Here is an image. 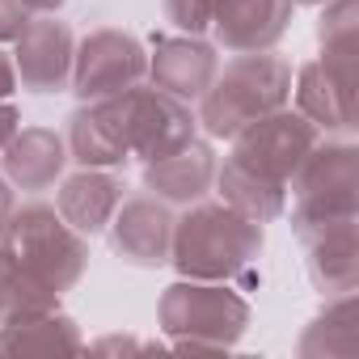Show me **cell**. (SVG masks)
<instances>
[{
	"instance_id": "obj_1",
	"label": "cell",
	"mask_w": 359,
	"mask_h": 359,
	"mask_svg": "<svg viewBox=\"0 0 359 359\" xmlns=\"http://www.w3.org/2000/svg\"><path fill=\"white\" fill-rule=\"evenodd\" d=\"M262 254V224L233 212L229 203H199L173 224L169 262L182 271V279L224 283L254 266Z\"/></svg>"
},
{
	"instance_id": "obj_2",
	"label": "cell",
	"mask_w": 359,
	"mask_h": 359,
	"mask_svg": "<svg viewBox=\"0 0 359 359\" xmlns=\"http://www.w3.org/2000/svg\"><path fill=\"white\" fill-rule=\"evenodd\" d=\"M199 123L212 135H237L250 123L283 110L292 102V64L275 51H250L224 64L212 81V89L199 97Z\"/></svg>"
},
{
	"instance_id": "obj_3",
	"label": "cell",
	"mask_w": 359,
	"mask_h": 359,
	"mask_svg": "<svg viewBox=\"0 0 359 359\" xmlns=\"http://www.w3.org/2000/svg\"><path fill=\"white\" fill-rule=\"evenodd\" d=\"M0 254H5L26 279L43 283L47 292H68L89 262L85 237L47 203L13 208V216L0 229Z\"/></svg>"
},
{
	"instance_id": "obj_4",
	"label": "cell",
	"mask_w": 359,
	"mask_h": 359,
	"mask_svg": "<svg viewBox=\"0 0 359 359\" xmlns=\"http://www.w3.org/2000/svg\"><path fill=\"white\" fill-rule=\"evenodd\" d=\"M250 321V304L208 279H182L161 296V325L182 351H229Z\"/></svg>"
},
{
	"instance_id": "obj_5",
	"label": "cell",
	"mask_w": 359,
	"mask_h": 359,
	"mask_svg": "<svg viewBox=\"0 0 359 359\" xmlns=\"http://www.w3.org/2000/svg\"><path fill=\"white\" fill-rule=\"evenodd\" d=\"M106 106V118L114 123V135L131 156H144V161H156L173 148H182L187 140H195V114L182 97H173L165 89H148V85H131L127 93L118 97H102Z\"/></svg>"
},
{
	"instance_id": "obj_6",
	"label": "cell",
	"mask_w": 359,
	"mask_h": 359,
	"mask_svg": "<svg viewBox=\"0 0 359 359\" xmlns=\"http://www.w3.org/2000/svg\"><path fill=\"white\" fill-rule=\"evenodd\" d=\"M359 191V169H355V148L351 144H317L304 165L292 173V224L300 237L355 220V199Z\"/></svg>"
},
{
	"instance_id": "obj_7",
	"label": "cell",
	"mask_w": 359,
	"mask_h": 359,
	"mask_svg": "<svg viewBox=\"0 0 359 359\" xmlns=\"http://www.w3.org/2000/svg\"><path fill=\"white\" fill-rule=\"evenodd\" d=\"M237 144H233V165H241V169H250L254 177H266V182H279V187H287L292 182V173L304 165V156L321 144V131L296 110H275V114H266V118H258V123H250L245 131H237L233 135Z\"/></svg>"
},
{
	"instance_id": "obj_8",
	"label": "cell",
	"mask_w": 359,
	"mask_h": 359,
	"mask_svg": "<svg viewBox=\"0 0 359 359\" xmlns=\"http://www.w3.org/2000/svg\"><path fill=\"white\" fill-rule=\"evenodd\" d=\"M148 76V55L140 47L135 34L123 30H93L81 47H76V64H72V89L85 102H102V97H118L131 85H140Z\"/></svg>"
},
{
	"instance_id": "obj_9",
	"label": "cell",
	"mask_w": 359,
	"mask_h": 359,
	"mask_svg": "<svg viewBox=\"0 0 359 359\" xmlns=\"http://www.w3.org/2000/svg\"><path fill=\"white\" fill-rule=\"evenodd\" d=\"M13 43H18L13 68H18L22 89H30V93H64V89H72L76 39H72L68 22H60L55 13H34Z\"/></svg>"
},
{
	"instance_id": "obj_10",
	"label": "cell",
	"mask_w": 359,
	"mask_h": 359,
	"mask_svg": "<svg viewBox=\"0 0 359 359\" xmlns=\"http://www.w3.org/2000/svg\"><path fill=\"white\" fill-rule=\"evenodd\" d=\"M173 212L156 195L123 199L110 220V245L131 266H165L173 250Z\"/></svg>"
},
{
	"instance_id": "obj_11",
	"label": "cell",
	"mask_w": 359,
	"mask_h": 359,
	"mask_svg": "<svg viewBox=\"0 0 359 359\" xmlns=\"http://www.w3.org/2000/svg\"><path fill=\"white\" fill-rule=\"evenodd\" d=\"M292 22L287 0H216L212 5V30L216 43L233 55L271 51Z\"/></svg>"
},
{
	"instance_id": "obj_12",
	"label": "cell",
	"mask_w": 359,
	"mask_h": 359,
	"mask_svg": "<svg viewBox=\"0 0 359 359\" xmlns=\"http://www.w3.org/2000/svg\"><path fill=\"white\" fill-rule=\"evenodd\" d=\"M216 72H220L216 47L199 43L195 34H187V39H161L156 55L148 60L152 85L165 89V93H173V97H182V102H199L212 89Z\"/></svg>"
},
{
	"instance_id": "obj_13",
	"label": "cell",
	"mask_w": 359,
	"mask_h": 359,
	"mask_svg": "<svg viewBox=\"0 0 359 359\" xmlns=\"http://www.w3.org/2000/svg\"><path fill=\"white\" fill-rule=\"evenodd\" d=\"M144 182L165 203H199L208 195V187L216 182V152L199 140H187L182 148L148 161Z\"/></svg>"
},
{
	"instance_id": "obj_14",
	"label": "cell",
	"mask_w": 359,
	"mask_h": 359,
	"mask_svg": "<svg viewBox=\"0 0 359 359\" xmlns=\"http://www.w3.org/2000/svg\"><path fill=\"white\" fill-rule=\"evenodd\" d=\"M123 177H114L110 169H85L76 177H68V182L60 187V199H55V212L81 233V237H93L102 229H110L118 203L127 199L123 195Z\"/></svg>"
},
{
	"instance_id": "obj_15",
	"label": "cell",
	"mask_w": 359,
	"mask_h": 359,
	"mask_svg": "<svg viewBox=\"0 0 359 359\" xmlns=\"http://www.w3.org/2000/svg\"><path fill=\"white\" fill-rule=\"evenodd\" d=\"M68 165V148L51 127H18V135L5 144V173L18 191H51L55 177Z\"/></svg>"
},
{
	"instance_id": "obj_16",
	"label": "cell",
	"mask_w": 359,
	"mask_h": 359,
	"mask_svg": "<svg viewBox=\"0 0 359 359\" xmlns=\"http://www.w3.org/2000/svg\"><path fill=\"white\" fill-rule=\"evenodd\" d=\"M309 241V275L325 296L355 292L359 279V245H355V220L325 224L304 237Z\"/></svg>"
},
{
	"instance_id": "obj_17",
	"label": "cell",
	"mask_w": 359,
	"mask_h": 359,
	"mask_svg": "<svg viewBox=\"0 0 359 359\" xmlns=\"http://www.w3.org/2000/svg\"><path fill=\"white\" fill-rule=\"evenodd\" d=\"M296 106L317 131H346L351 127V85H342L321 60L296 72Z\"/></svg>"
},
{
	"instance_id": "obj_18",
	"label": "cell",
	"mask_w": 359,
	"mask_h": 359,
	"mask_svg": "<svg viewBox=\"0 0 359 359\" xmlns=\"http://www.w3.org/2000/svg\"><path fill=\"white\" fill-rule=\"evenodd\" d=\"M216 182H220V195L233 212L266 224V220H279L287 212V187L279 182H266V177H254L250 169L224 161V169H216Z\"/></svg>"
},
{
	"instance_id": "obj_19",
	"label": "cell",
	"mask_w": 359,
	"mask_h": 359,
	"mask_svg": "<svg viewBox=\"0 0 359 359\" xmlns=\"http://www.w3.org/2000/svg\"><path fill=\"white\" fill-rule=\"evenodd\" d=\"M68 123H72L68 127V152L85 169H114V165L127 161V152H123V144H118L102 102H85Z\"/></svg>"
},
{
	"instance_id": "obj_20",
	"label": "cell",
	"mask_w": 359,
	"mask_h": 359,
	"mask_svg": "<svg viewBox=\"0 0 359 359\" xmlns=\"http://www.w3.org/2000/svg\"><path fill=\"white\" fill-rule=\"evenodd\" d=\"M76 346H81L76 325L68 317H55V309L0 325V351H76Z\"/></svg>"
},
{
	"instance_id": "obj_21",
	"label": "cell",
	"mask_w": 359,
	"mask_h": 359,
	"mask_svg": "<svg viewBox=\"0 0 359 359\" xmlns=\"http://www.w3.org/2000/svg\"><path fill=\"white\" fill-rule=\"evenodd\" d=\"M212 5H216V0H165V18L177 30L199 34V30L212 26Z\"/></svg>"
},
{
	"instance_id": "obj_22",
	"label": "cell",
	"mask_w": 359,
	"mask_h": 359,
	"mask_svg": "<svg viewBox=\"0 0 359 359\" xmlns=\"http://www.w3.org/2000/svg\"><path fill=\"white\" fill-rule=\"evenodd\" d=\"M30 18H34V13H30L26 0H0V43H13V39L26 30Z\"/></svg>"
},
{
	"instance_id": "obj_23",
	"label": "cell",
	"mask_w": 359,
	"mask_h": 359,
	"mask_svg": "<svg viewBox=\"0 0 359 359\" xmlns=\"http://www.w3.org/2000/svg\"><path fill=\"white\" fill-rule=\"evenodd\" d=\"M18 127H22V118H18V110L9 106V102H0V152H5V144L18 135Z\"/></svg>"
},
{
	"instance_id": "obj_24",
	"label": "cell",
	"mask_w": 359,
	"mask_h": 359,
	"mask_svg": "<svg viewBox=\"0 0 359 359\" xmlns=\"http://www.w3.org/2000/svg\"><path fill=\"white\" fill-rule=\"evenodd\" d=\"M13 89H18V68H13V60L5 51H0V102H5Z\"/></svg>"
},
{
	"instance_id": "obj_25",
	"label": "cell",
	"mask_w": 359,
	"mask_h": 359,
	"mask_svg": "<svg viewBox=\"0 0 359 359\" xmlns=\"http://www.w3.org/2000/svg\"><path fill=\"white\" fill-rule=\"evenodd\" d=\"M9 216H13V191L0 182V229H5V220H9Z\"/></svg>"
},
{
	"instance_id": "obj_26",
	"label": "cell",
	"mask_w": 359,
	"mask_h": 359,
	"mask_svg": "<svg viewBox=\"0 0 359 359\" xmlns=\"http://www.w3.org/2000/svg\"><path fill=\"white\" fill-rule=\"evenodd\" d=\"M287 5L296 9V5H330V0H287Z\"/></svg>"
}]
</instances>
